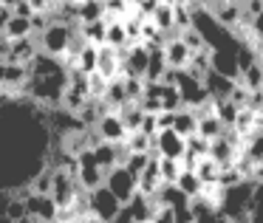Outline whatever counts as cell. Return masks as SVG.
I'll use <instances>...</instances> for the list:
<instances>
[{"instance_id":"1","label":"cell","mask_w":263,"mask_h":223,"mask_svg":"<svg viewBox=\"0 0 263 223\" xmlns=\"http://www.w3.org/2000/svg\"><path fill=\"white\" fill-rule=\"evenodd\" d=\"M77 26H80V23L51 20V23L46 26V31H40V34H37V46H40V51L48 54V57L63 59L65 54H68V48H71V40H74Z\"/></svg>"},{"instance_id":"2","label":"cell","mask_w":263,"mask_h":223,"mask_svg":"<svg viewBox=\"0 0 263 223\" xmlns=\"http://www.w3.org/2000/svg\"><path fill=\"white\" fill-rule=\"evenodd\" d=\"M77 184H80L85 192H91V189L102 187L105 184V175H108V170H102V167L97 164V158H93V150H82V153H77Z\"/></svg>"},{"instance_id":"3","label":"cell","mask_w":263,"mask_h":223,"mask_svg":"<svg viewBox=\"0 0 263 223\" xmlns=\"http://www.w3.org/2000/svg\"><path fill=\"white\" fill-rule=\"evenodd\" d=\"M122 54V76H147V63H150V46L147 43H130L127 48H119Z\"/></svg>"},{"instance_id":"4","label":"cell","mask_w":263,"mask_h":223,"mask_svg":"<svg viewBox=\"0 0 263 223\" xmlns=\"http://www.w3.org/2000/svg\"><path fill=\"white\" fill-rule=\"evenodd\" d=\"M80 184H77L74 170H54V184H51V198L60 209H68L80 195Z\"/></svg>"},{"instance_id":"5","label":"cell","mask_w":263,"mask_h":223,"mask_svg":"<svg viewBox=\"0 0 263 223\" xmlns=\"http://www.w3.org/2000/svg\"><path fill=\"white\" fill-rule=\"evenodd\" d=\"M105 187H108L122 204H127V200L139 192V178L130 175L125 164H119V167H114V170H108V175H105Z\"/></svg>"},{"instance_id":"6","label":"cell","mask_w":263,"mask_h":223,"mask_svg":"<svg viewBox=\"0 0 263 223\" xmlns=\"http://www.w3.org/2000/svg\"><path fill=\"white\" fill-rule=\"evenodd\" d=\"M88 206H91V215H97V217H102V220L110 223L116 215H119V209L125 204H122V200L102 184V187H97V189L88 192Z\"/></svg>"},{"instance_id":"7","label":"cell","mask_w":263,"mask_h":223,"mask_svg":"<svg viewBox=\"0 0 263 223\" xmlns=\"http://www.w3.org/2000/svg\"><path fill=\"white\" fill-rule=\"evenodd\" d=\"M153 153L161 155V158H184V153H187V138L181 133H176L173 127L170 130H159L153 136Z\"/></svg>"},{"instance_id":"8","label":"cell","mask_w":263,"mask_h":223,"mask_svg":"<svg viewBox=\"0 0 263 223\" xmlns=\"http://www.w3.org/2000/svg\"><path fill=\"white\" fill-rule=\"evenodd\" d=\"M93 130H97V136L102 138V141H110V144H125V138H127V127H125V121H122L119 110L102 113L99 121L93 125Z\"/></svg>"},{"instance_id":"9","label":"cell","mask_w":263,"mask_h":223,"mask_svg":"<svg viewBox=\"0 0 263 223\" xmlns=\"http://www.w3.org/2000/svg\"><path fill=\"white\" fill-rule=\"evenodd\" d=\"M26 209H29V217L37 223H57V212L60 206L54 204L51 195H26Z\"/></svg>"},{"instance_id":"10","label":"cell","mask_w":263,"mask_h":223,"mask_svg":"<svg viewBox=\"0 0 263 223\" xmlns=\"http://www.w3.org/2000/svg\"><path fill=\"white\" fill-rule=\"evenodd\" d=\"M37 54H40V46H37V37L31 34V37H20V40H9L6 43V51H3V59L29 65Z\"/></svg>"},{"instance_id":"11","label":"cell","mask_w":263,"mask_h":223,"mask_svg":"<svg viewBox=\"0 0 263 223\" xmlns=\"http://www.w3.org/2000/svg\"><path fill=\"white\" fill-rule=\"evenodd\" d=\"M212 71L227 79H240V63H238V51L232 48H215L212 51Z\"/></svg>"},{"instance_id":"12","label":"cell","mask_w":263,"mask_h":223,"mask_svg":"<svg viewBox=\"0 0 263 223\" xmlns=\"http://www.w3.org/2000/svg\"><path fill=\"white\" fill-rule=\"evenodd\" d=\"M97 74H102L105 79H116V76H122V54L119 48L114 46H99V57H97Z\"/></svg>"},{"instance_id":"13","label":"cell","mask_w":263,"mask_h":223,"mask_svg":"<svg viewBox=\"0 0 263 223\" xmlns=\"http://www.w3.org/2000/svg\"><path fill=\"white\" fill-rule=\"evenodd\" d=\"M29 76H31L29 65L0 59V88H9V91H14V88H23L26 82H29Z\"/></svg>"},{"instance_id":"14","label":"cell","mask_w":263,"mask_h":223,"mask_svg":"<svg viewBox=\"0 0 263 223\" xmlns=\"http://www.w3.org/2000/svg\"><path fill=\"white\" fill-rule=\"evenodd\" d=\"M164 57H167V65L176 71H184L190 68V63H193V51H190L187 46H184L181 37H170V40L164 43Z\"/></svg>"},{"instance_id":"15","label":"cell","mask_w":263,"mask_h":223,"mask_svg":"<svg viewBox=\"0 0 263 223\" xmlns=\"http://www.w3.org/2000/svg\"><path fill=\"white\" fill-rule=\"evenodd\" d=\"M161 187H164V181H161V172H159V155H153L147 170L139 175V192L147 195V198H156Z\"/></svg>"},{"instance_id":"16","label":"cell","mask_w":263,"mask_h":223,"mask_svg":"<svg viewBox=\"0 0 263 223\" xmlns=\"http://www.w3.org/2000/svg\"><path fill=\"white\" fill-rule=\"evenodd\" d=\"M150 20H153V23L159 26L167 37H176L178 34V31H176V20H173V3H170V0H161L159 6L150 12Z\"/></svg>"},{"instance_id":"17","label":"cell","mask_w":263,"mask_h":223,"mask_svg":"<svg viewBox=\"0 0 263 223\" xmlns=\"http://www.w3.org/2000/svg\"><path fill=\"white\" fill-rule=\"evenodd\" d=\"M170 68L167 65V57H164V46H150V63H147V76L144 82H161L164 71Z\"/></svg>"},{"instance_id":"18","label":"cell","mask_w":263,"mask_h":223,"mask_svg":"<svg viewBox=\"0 0 263 223\" xmlns=\"http://www.w3.org/2000/svg\"><path fill=\"white\" fill-rule=\"evenodd\" d=\"M204 88L210 91L212 99H223V96H229V93H232L235 79H227V76L215 74V71H206V74H204Z\"/></svg>"},{"instance_id":"19","label":"cell","mask_w":263,"mask_h":223,"mask_svg":"<svg viewBox=\"0 0 263 223\" xmlns=\"http://www.w3.org/2000/svg\"><path fill=\"white\" fill-rule=\"evenodd\" d=\"M173 130L181 133L184 138H190L193 133H198V116L193 108H178L176 110V121H173Z\"/></svg>"},{"instance_id":"20","label":"cell","mask_w":263,"mask_h":223,"mask_svg":"<svg viewBox=\"0 0 263 223\" xmlns=\"http://www.w3.org/2000/svg\"><path fill=\"white\" fill-rule=\"evenodd\" d=\"M3 34H6V40H20V37H31L34 34V29H31V17H23V14H14L9 17L6 29H3Z\"/></svg>"},{"instance_id":"21","label":"cell","mask_w":263,"mask_h":223,"mask_svg":"<svg viewBox=\"0 0 263 223\" xmlns=\"http://www.w3.org/2000/svg\"><path fill=\"white\" fill-rule=\"evenodd\" d=\"M102 102L108 105V110H119L122 105L127 102V93H125V79L122 76H116V79L108 82V91H105Z\"/></svg>"},{"instance_id":"22","label":"cell","mask_w":263,"mask_h":223,"mask_svg":"<svg viewBox=\"0 0 263 223\" xmlns=\"http://www.w3.org/2000/svg\"><path fill=\"white\" fill-rule=\"evenodd\" d=\"M119 116H122V121H125L127 133L142 130V121H144V108H142L139 102H125V105L119 108Z\"/></svg>"},{"instance_id":"23","label":"cell","mask_w":263,"mask_h":223,"mask_svg":"<svg viewBox=\"0 0 263 223\" xmlns=\"http://www.w3.org/2000/svg\"><path fill=\"white\" fill-rule=\"evenodd\" d=\"M105 17V3L102 0H82L77 3V23H93Z\"/></svg>"},{"instance_id":"24","label":"cell","mask_w":263,"mask_h":223,"mask_svg":"<svg viewBox=\"0 0 263 223\" xmlns=\"http://www.w3.org/2000/svg\"><path fill=\"white\" fill-rule=\"evenodd\" d=\"M97 57H99V46L85 43V46H82V51L77 54V59H74V65H71V68H80L82 74H93V71H97Z\"/></svg>"},{"instance_id":"25","label":"cell","mask_w":263,"mask_h":223,"mask_svg":"<svg viewBox=\"0 0 263 223\" xmlns=\"http://www.w3.org/2000/svg\"><path fill=\"white\" fill-rule=\"evenodd\" d=\"M195 175L201 178V184H215V181H221V164L212 155H204V158H198Z\"/></svg>"},{"instance_id":"26","label":"cell","mask_w":263,"mask_h":223,"mask_svg":"<svg viewBox=\"0 0 263 223\" xmlns=\"http://www.w3.org/2000/svg\"><path fill=\"white\" fill-rule=\"evenodd\" d=\"M80 34L93 46H105V34H108V20H93V23H80Z\"/></svg>"},{"instance_id":"27","label":"cell","mask_w":263,"mask_h":223,"mask_svg":"<svg viewBox=\"0 0 263 223\" xmlns=\"http://www.w3.org/2000/svg\"><path fill=\"white\" fill-rule=\"evenodd\" d=\"M105 43L114 48H127L130 40H127L125 31V20H108V34H105Z\"/></svg>"},{"instance_id":"28","label":"cell","mask_w":263,"mask_h":223,"mask_svg":"<svg viewBox=\"0 0 263 223\" xmlns=\"http://www.w3.org/2000/svg\"><path fill=\"white\" fill-rule=\"evenodd\" d=\"M240 85H246L249 91H263V68H260V63H252V65H246L243 71H240Z\"/></svg>"},{"instance_id":"29","label":"cell","mask_w":263,"mask_h":223,"mask_svg":"<svg viewBox=\"0 0 263 223\" xmlns=\"http://www.w3.org/2000/svg\"><path fill=\"white\" fill-rule=\"evenodd\" d=\"M125 147L130 153H153V136H147L144 130H133V133H127Z\"/></svg>"},{"instance_id":"30","label":"cell","mask_w":263,"mask_h":223,"mask_svg":"<svg viewBox=\"0 0 263 223\" xmlns=\"http://www.w3.org/2000/svg\"><path fill=\"white\" fill-rule=\"evenodd\" d=\"M176 187L181 189L184 195H187L190 200L193 198H198L201 195V187H204V184H201V178L195 175V172H190V170H184L181 175H178V181H176Z\"/></svg>"},{"instance_id":"31","label":"cell","mask_w":263,"mask_h":223,"mask_svg":"<svg viewBox=\"0 0 263 223\" xmlns=\"http://www.w3.org/2000/svg\"><path fill=\"white\" fill-rule=\"evenodd\" d=\"M238 105L232 102L229 96H223V99H215V116L223 121V127H232L235 125V119H238Z\"/></svg>"},{"instance_id":"32","label":"cell","mask_w":263,"mask_h":223,"mask_svg":"<svg viewBox=\"0 0 263 223\" xmlns=\"http://www.w3.org/2000/svg\"><path fill=\"white\" fill-rule=\"evenodd\" d=\"M159 172H161V181L164 184H176L178 175L184 172L181 158H161L159 155Z\"/></svg>"},{"instance_id":"33","label":"cell","mask_w":263,"mask_h":223,"mask_svg":"<svg viewBox=\"0 0 263 223\" xmlns=\"http://www.w3.org/2000/svg\"><path fill=\"white\" fill-rule=\"evenodd\" d=\"M223 130H227V127H223V121L218 119V116H201L198 119V136H204L206 141L218 138Z\"/></svg>"},{"instance_id":"34","label":"cell","mask_w":263,"mask_h":223,"mask_svg":"<svg viewBox=\"0 0 263 223\" xmlns=\"http://www.w3.org/2000/svg\"><path fill=\"white\" fill-rule=\"evenodd\" d=\"M178 37H181V40H184V46H187L193 54L198 51V48H204L206 43H210V40H206V34L201 31V26H190V29L178 31Z\"/></svg>"},{"instance_id":"35","label":"cell","mask_w":263,"mask_h":223,"mask_svg":"<svg viewBox=\"0 0 263 223\" xmlns=\"http://www.w3.org/2000/svg\"><path fill=\"white\" fill-rule=\"evenodd\" d=\"M102 3H105V20H125L133 12L127 0H102Z\"/></svg>"},{"instance_id":"36","label":"cell","mask_w":263,"mask_h":223,"mask_svg":"<svg viewBox=\"0 0 263 223\" xmlns=\"http://www.w3.org/2000/svg\"><path fill=\"white\" fill-rule=\"evenodd\" d=\"M156 153H130L125 158V167H127V172H130V175H142L144 170H147V164H150V158H153Z\"/></svg>"},{"instance_id":"37","label":"cell","mask_w":263,"mask_h":223,"mask_svg":"<svg viewBox=\"0 0 263 223\" xmlns=\"http://www.w3.org/2000/svg\"><path fill=\"white\" fill-rule=\"evenodd\" d=\"M184 155L204 158V155H210V141H206L204 136H198V133H193V136L187 138V153H184Z\"/></svg>"},{"instance_id":"38","label":"cell","mask_w":263,"mask_h":223,"mask_svg":"<svg viewBox=\"0 0 263 223\" xmlns=\"http://www.w3.org/2000/svg\"><path fill=\"white\" fill-rule=\"evenodd\" d=\"M122 79H125L127 102H142V96H144V85H147V82L139 79V76H122Z\"/></svg>"},{"instance_id":"39","label":"cell","mask_w":263,"mask_h":223,"mask_svg":"<svg viewBox=\"0 0 263 223\" xmlns=\"http://www.w3.org/2000/svg\"><path fill=\"white\" fill-rule=\"evenodd\" d=\"M150 223H176V209L167 206V204L153 200V215H150Z\"/></svg>"},{"instance_id":"40","label":"cell","mask_w":263,"mask_h":223,"mask_svg":"<svg viewBox=\"0 0 263 223\" xmlns=\"http://www.w3.org/2000/svg\"><path fill=\"white\" fill-rule=\"evenodd\" d=\"M51 184H54V170H43L40 175L34 178V184H31V192H37V195H51Z\"/></svg>"},{"instance_id":"41","label":"cell","mask_w":263,"mask_h":223,"mask_svg":"<svg viewBox=\"0 0 263 223\" xmlns=\"http://www.w3.org/2000/svg\"><path fill=\"white\" fill-rule=\"evenodd\" d=\"M249 29H252V40H263V12L249 17Z\"/></svg>"},{"instance_id":"42","label":"cell","mask_w":263,"mask_h":223,"mask_svg":"<svg viewBox=\"0 0 263 223\" xmlns=\"http://www.w3.org/2000/svg\"><path fill=\"white\" fill-rule=\"evenodd\" d=\"M173 121H176V110H161V113H156V125H159V130H170Z\"/></svg>"},{"instance_id":"43","label":"cell","mask_w":263,"mask_h":223,"mask_svg":"<svg viewBox=\"0 0 263 223\" xmlns=\"http://www.w3.org/2000/svg\"><path fill=\"white\" fill-rule=\"evenodd\" d=\"M31 6V12H51L54 9V0H26Z\"/></svg>"},{"instance_id":"44","label":"cell","mask_w":263,"mask_h":223,"mask_svg":"<svg viewBox=\"0 0 263 223\" xmlns=\"http://www.w3.org/2000/svg\"><path fill=\"white\" fill-rule=\"evenodd\" d=\"M110 223H136V217L130 215V209H127V206H122V209H119V215H116Z\"/></svg>"},{"instance_id":"45","label":"cell","mask_w":263,"mask_h":223,"mask_svg":"<svg viewBox=\"0 0 263 223\" xmlns=\"http://www.w3.org/2000/svg\"><path fill=\"white\" fill-rule=\"evenodd\" d=\"M210 223H238V220H235L232 215H227L223 209H218L215 215H212V220H210Z\"/></svg>"},{"instance_id":"46","label":"cell","mask_w":263,"mask_h":223,"mask_svg":"<svg viewBox=\"0 0 263 223\" xmlns=\"http://www.w3.org/2000/svg\"><path fill=\"white\" fill-rule=\"evenodd\" d=\"M159 3H161V0H142V6H139V12H142V14H147V17H150V12H153V9L159 6Z\"/></svg>"},{"instance_id":"47","label":"cell","mask_w":263,"mask_h":223,"mask_svg":"<svg viewBox=\"0 0 263 223\" xmlns=\"http://www.w3.org/2000/svg\"><path fill=\"white\" fill-rule=\"evenodd\" d=\"M9 17H12V9H9V6H3V3H0V31L6 29Z\"/></svg>"},{"instance_id":"48","label":"cell","mask_w":263,"mask_h":223,"mask_svg":"<svg viewBox=\"0 0 263 223\" xmlns=\"http://www.w3.org/2000/svg\"><path fill=\"white\" fill-rule=\"evenodd\" d=\"M82 223H108V220H102V217H97V215H88V217H82Z\"/></svg>"},{"instance_id":"49","label":"cell","mask_w":263,"mask_h":223,"mask_svg":"<svg viewBox=\"0 0 263 223\" xmlns=\"http://www.w3.org/2000/svg\"><path fill=\"white\" fill-rule=\"evenodd\" d=\"M127 3H130L133 9H139V6H142V0H127Z\"/></svg>"},{"instance_id":"50","label":"cell","mask_w":263,"mask_h":223,"mask_svg":"<svg viewBox=\"0 0 263 223\" xmlns=\"http://www.w3.org/2000/svg\"><path fill=\"white\" fill-rule=\"evenodd\" d=\"M257 63H260V68H263V57H260V59H257Z\"/></svg>"},{"instance_id":"51","label":"cell","mask_w":263,"mask_h":223,"mask_svg":"<svg viewBox=\"0 0 263 223\" xmlns=\"http://www.w3.org/2000/svg\"><path fill=\"white\" fill-rule=\"evenodd\" d=\"M71 3H82V0H71Z\"/></svg>"}]
</instances>
